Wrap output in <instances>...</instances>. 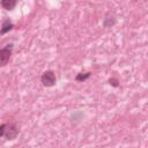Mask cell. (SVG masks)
I'll list each match as a JSON object with an SVG mask.
<instances>
[{
  "label": "cell",
  "instance_id": "277c9868",
  "mask_svg": "<svg viewBox=\"0 0 148 148\" xmlns=\"http://www.w3.org/2000/svg\"><path fill=\"white\" fill-rule=\"evenodd\" d=\"M117 24V16L113 12H108L105 13L104 17H103V21H102V25L103 28H112Z\"/></svg>",
  "mask_w": 148,
  "mask_h": 148
},
{
  "label": "cell",
  "instance_id": "7a4b0ae2",
  "mask_svg": "<svg viewBox=\"0 0 148 148\" xmlns=\"http://www.w3.org/2000/svg\"><path fill=\"white\" fill-rule=\"evenodd\" d=\"M40 82L44 87L46 88H51L57 83V76L56 73L52 69H47L45 72H43L42 76H40Z\"/></svg>",
  "mask_w": 148,
  "mask_h": 148
},
{
  "label": "cell",
  "instance_id": "8992f818",
  "mask_svg": "<svg viewBox=\"0 0 148 148\" xmlns=\"http://www.w3.org/2000/svg\"><path fill=\"white\" fill-rule=\"evenodd\" d=\"M1 7L3 8V9H6V10H13L14 8H15V6H16V0H2L1 2Z\"/></svg>",
  "mask_w": 148,
  "mask_h": 148
},
{
  "label": "cell",
  "instance_id": "6da1fadb",
  "mask_svg": "<svg viewBox=\"0 0 148 148\" xmlns=\"http://www.w3.org/2000/svg\"><path fill=\"white\" fill-rule=\"evenodd\" d=\"M20 133L18 126L15 123H3L0 126V136L6 140H14Z\"/></svg>",
  "mask_w": 148,
  "mask_h": 148
},
{
  "label": "cell",
  "instance_id": "ba28073f",
  "mask_svg": "<svg viewBox=\"0 0 148 148\" xmlns=\"http://www.w3.org/2000/svg\"><path fill=\"white\" fill-rule=\"evenodd\" d=\"M108 83L111 86V87H113V88H117V87H119V80L117 79V77H114V76H112V77H110L109 80H108Z\"/></svg>",
  "mask_w": 148,
  "mask_h": 148
},
{
  "label": "cell",
  "instance_id": "52a82bcc",
  "mask_svg": "<svg viewBox=\"0 0 148 148\" xmlns=\"http://www.w3.org/2000/svg\"><path fill=\"white\" fill-rule=\"evenodd\" d=\"M91 75H92L91 72H81V73H77L76 76H75V81H77V82H84V81H87Z\"/></svg>",
  "mask_w": 148,
  "mask_h": 148
},
{
  "label": "cell",
  "instance_id": "3957f363",
  "mask_svg": "<svg viewBox=\"0 0 148 148\" xmlns=\"http://www.w3.org/2000/svg\"><path fill=\"white\" fill-rule=\"evenodd\" d=\"M13 49H14V45L13 43H9V44H6L1 50H0V65L3 67L7 65V62L9 61L10 57H12V53H13Z\"/></svg>",
  "mask_w": 148,
  "mask_h": 148
},
{
  "label": "cell",
  "instance_id": "5b68a950",
  "mask_svg": "<svg viewBox=\"0 0 148 148\" xmlns=\"http://www.w3.org/2000/svg\"><path fill=\"white\" fill-rule=\"evenodd\" d=\"M13 28H14V24H13L12 20L6 17V18H3L2 22H1V30H0V34H1V35H5V34L9 32L10 30H13Z\"/></svg>",
  "mask_w": 148,
  "mask_h": 148
}]
</instances>
